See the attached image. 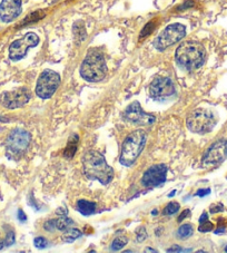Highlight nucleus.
<instances>
[{"instance_id": "1", "label": "nucleus", "mask_w": 227, "mask_h": 253, "mask_svg": "<svg viewBox=\"0 0 227 253\" xmlns=\"http://www.w3.org/2000/svg\"><path fill=\"white\" fill-rule=\"evenodd\" d=\"M83 166L85 176L97 180L103 185L109 184L114 177V171L107 164L104 155L96 151H89L84 155Z\"/></svg>"}, {"instance_id": "2", "label": "nucleus", "mask_w": 227, "mask_h": 253, "mask_svg": "<svg viewBox=\"0 0 227 253\" xmlns=\"http://www.w3.org/2000/svg\"><path fill=\"white\" fill-rule=\"evenodd\" d=\"M176 61L183 68L194 71L201 67L205 60V49L196 41H186L179 46L175 54Z\"/></svg>"}, {"instance_id": "3", "label": "nucleus", "mask_w": 227, "mask_h": 253, "mask_svg": "<svg viewBox=\"0 0 227 253\" xmlns=\"http://www.w3.org/2000/svg\"><path fill=\"white\" fill-rule=\"evenodd\" d=\"M147 141V134L143 130H137L125 138L122 146L121 163L125 166L133 165L140 156Z\"/></svg>"}, {"instance_id": "4", "label": "nucleus", "mask_w": 227, "mask_h": 253, "mask_svg": "<svg viewBox=\"0 0 227 253\" xmlns=\"http://www.w3.org/2000/svg\"><path fill=\"white\" fill-rule=\"evenodd\" d=\"M106 72V61L103 54L97 50H90L85 57L80 67V75L83 78L91 83H96V81H101L105 77Z\"/></svg>"}, {"instance_id": "5", "label": "nucleus", "mask_w": 227, "mask_h": 253, "mask_svg": "<svg viewBox=\"0 0 227 253\" xmlns=\"http://www.w3.org/2000/svg\"><path fill=\"white\" fill-rule=\"evenodd\" d=\"M187 127L197 134L209 133L217 124L216 115L206 108H197L187 116Z\"/></svg>"}, {"instance_id": "6", "label": "nucleus", "mask_w": 227, "mask_h": 253, "mask_svg": "<svg viewBox=\"0 0 227 253\" xmlns=\"http://www.w3.org/2000/svg\"><path fill=\"white\" fill-rule=\"evenodd\" d=\"M60 85V76L58 73L46 69L40 74L37 81L36 94L42 99H48L55 94Z\"/></svg>"}, {"instance_id": "7", "label": "nucleus", "mask_w": 227, "mask_h": 253, "mask_svg": "<svg viewBox=\"0 0 227 253\" xmlns=\"http://www.w3.org/2000/svg\"><path fill=\"white\" fill-rule=\"evenodd\" d=\"M186 35L185 26L182 24H173L169 25L167 28L163 30L158 37L154 40V46L158 50H165L168 47H171L176 42L182 40Z\"/></svg>"}, {"instance_id": "8", "label": "nucleus", "mask_w": 227, "mask_h": 253, "mask_svg": "<svg viewBox=\"0 0 227 253\" xmlns=\"http://www.w3.org/2000/svg\"><path fill=\"white\" fill-rule=\"evenodd\" d=\"M32 136L25 130H15L10 133L6 142L7 152L13 156H19L28 149Z\"/></svg>"}, {"instance_id": "9", "label": "nucleus", "mask_w": 227, "mask_h": 253, "mask_svg": "<svg viewBox=\"0 0 227 253\" xmlns=\"http://www.w3.org/2000/svg\"><path fill=\"white\" fill-rule=\"evenodd\" d=\"M38 42H39V37L35 33H28L20 39L15 40L9 47L10 59L15 61L20 60L26 56L27 50L37 46Z\"/></svg>"}, {"instance_id": "10", "label": "nucleus", "mask_w": 227, "mask_h": 253, "mask_svg": "<svg viewBox=\"0 0 227 253\" xmlns=\"http://www.w3.org/2000/svg\"><path fill=\"white\" fill-rule=\"evenodd\" d=\"M30 92L25 87L15 89L11 92H5L0 96V104L3 107L15 110V108L22 107L29 102Z\"/></svg>"}, {"instance_id": "11", "label": "nucleus", "mask_w": 227, "mask_h": 253, "mask_svg": "<svg viewBox=\"0 0 227 253\" xmlns=\"http://www.w3.org/2000/svg\"><path fill=\"white\" fill-rule=\"evenodd\" d=\"M149 95L156 100H164L175 94V86L167 77H158L149 85Z\"/></svg>"}, {"instance_id": "12", "label": "nucleus", "mask_w": 227, "mask_h": 253, "mask_svg": "<svg viewBox=\"0 0 227 253\" xmlns=\"http://www.w3.org/2000/svg\"><path fill=\"white\" fill-rule=\"evenodd\" d=\"M227 158V139H219L211 145L203 157L204 166H215Z\"/></svg>"}, {"instance_id": "13", "label": "nucleus", "mask_w": 227, "mask_h": 253, "mask_svg": "<svg viewBox=\"0 0 227 253\" xmlns=\"http://www.w3.org/2000/svg\"><path fill=\"white\" fill-rule=\"evenodd\" d=\"M124 116L129 122L138 124V125H152L155 123L156 117L152 114L146 113L138 102H134L126 108Z\"/></svg>"}, {"instance_id": "14", "label": "nucleus", "mask_w": 227, "mask_h": 253, "mask_svg": "<svg viewBox=\"0 0 227 253\" xmlns=\"http://www.w3.org/2000/svg\"><path fill=\"white\" fill-rule=\"evenodd\" d=\"M168 167L165 164H157L153 165L152 167L146 171L141 178L143 185L147 188H154V186H159L166 182V174Z\"/></svg>"}, {"instance_id": "15", "label": "nucleus", "mask_w": 227, "mask_h": 253, "mask_svg": "<svg viewBox=\"0 0 227 253\" xmlns=\"http://www.w3.org/2000/svg\"><path fill=\"white\" fill-rule=\"evenodd\" d=\"M21 14V0H2L0 3V21L11 22Z\"/></svg>"}, {"instance_id": "16", "label": "nucleus", "mask_w": 227, "mask_h": 253, "mask_svg": "<svg viewBox=\"0 0 227 253\" xmlns=\"http://www.w3.org/2000/svg\"><path fill=\"white\" fill-rule=\"evenodd\" d=\"M77 209L78 211L83 214V215H90L93 214L96 210V204L94 202L86 201V200H79L77 202Z\"/></svg>"}, {"instance_id": "17", "label": "nucleus", "mask_w": 227, "mask_h": 253, "mask_svg": "<svg viewBox=\"0 0 227 253\" xmlns=\"http://www.w3.org/2000/svg\"><path fill=\"white\" fill-rule=\"evenodd\" d=\"M78 136L76 134H72L71 137L69 138V142H68V146L66 147V150H65V157L67 158H71L74 156L75 153H76V149H77V144H78Z\"/></svg>"}, {"instance_id": "18", "label": "nucleus", "mask_w": 227, "mask_h": 253, "mask_svg": "<svg viewBox=\"0 0 227 253\" xmlns=\"http://www.w3.org/2000/svg\"><path fill=\"white\" fill-rule=\"evenodd\" d=\"M194 229L192 227V224H183L182 227L178 229L177 231V236L182 237V239H186V237H190L193 235Z\"/></svg>"}, {"instance_id": "19", "label": "nucleus", "mask_w": 227, "mask_h": 253, "mask_svg": "<svg viewBox=\"0 0 227 253\" xmlns=\"http://www.w3.org/2000/svg\"><path fill=\"white\" fill-rule=\"evenodd\" d=\"M79 236H82V232L78 231L77 229H67L66 232L64 233V240L66 241V242H72V241H75L76 239H78Z\"/></svg>"}, {"instance_id": "20", "label": "nucleus", "mask_w": 227, "mask_h": 253, "mask_svg": "<svg viewBox=\"0 0 227 253\" xmlns=\"http://www.w3.org/2000/svg\"><path fill=\"white\" fill-rule=\"evenodd\" d=\"M70 225H72V221L65 216H61L60 219L56 220V229H58L59 231H66Z\"/></svg>"}, {"instance_id": "21", "label": "nucleus", "mask_w": 227, "mask_h": 253, "mask_svg": "<svg viewBox=\"0 0 227 253\" xmlns=\"http://www.w3.org/2000/svg\"><path fill=\"white\" fill-rule=\"evenodd\" d=\"M128 243V239L127 237H117L111 243V250L113 251H119L121 249H122L125 245Z\"/></svg>"}, {"instance_id": "22", "label": "nucleus", "mask_w": 227, "mask_h": 253, "mask_svg": "<svg viewBox=\"0 0 227 253\" xmlns=\"http://www.w3.org/2000/svg\"><path fill=\"white\" fill-rule=\"evenodd\" d=\"M178 210H179V204L177 203V202H171V203L165 208L164 214H166V215H173V214H175Z\"/></svg>"}, {"instance_id": "23", "label": "nucleus", "mask_w": 227, "mask_h": 253, "mask_svg": "<svg viewBox=\"0 0 227 253\" xmlns=\"http://www.w3.org/2000/svg\"><path fill=\"white\" fill-rule=\"evenodd\" d=\"M198 230L201 232H210V231H211V230H214V224L211 223V222H210L209 220H206L204 222H201V225H199Z\"/></svg>"}, {"instance_id": "24", "label": "nucleus", "mask_w": 227, "mask_h": 253, "mask_svg": "<svg viewBox=\"0 0 227 253\" xmlns=\"http://www.w3.org/2000/svg\"><path fill=\"white\" fill-rule=\"evenodd\" d=\"M34 244L37 249H45L48 245V241L46 240L45 237L38 236V237H36V239H35Z\"/></svg>"}, {"instance_id": "25", "label": "nucleus", "mask_w": 227, "mask_h": 253, "mask_svg": "<svg viewBox=\"0 0 227 253\" xmlns=\"http://www.w3.org/2000/svg\"><path fill=\"white\" fill-rule=\"evenodd\" d=\"M154 28H155V25H154V22H149V24H147L145 26V28L143 29V32H141V35H140V38H145L147 35L151 34Z\"/></svg>"}, {"instance_id": "26", "label": "nucleus", "mask_w": 227, "mask_h": 253, "mask_svg": "<svg viewBox=\"0 0 227 253\" xmlns=\"http://www.w3.org/2000/svg\"><path fill=\"white\" fill-rule=\"evenodd\" d=\"M146 237H147V232H146L145 228H140L137 230V241L138 242H143V241L146 240Z\"/></svg>"}, {"instance_id": "27", "label": "nucleus", "mask_w": 227, "mask_h": 253, "mask_svg": "<svg viewBox=\"0 0 227 253\" xmlns=\"http://www.w3.org/2000/svg\"><path fill=\"white\" fill-rule=\"evenodd\" d=\"M15 243V233L13 231L8 232V234L6 236V240H5V245L7 247H10V245H13Z\"/></svg>"}, {"instance_id": "28", "label": "nucleus", "mask_w": 227, "mask_h": 253, "mask_svg": "<svg viewBox=\"0 0 227 253\" xmlns=\"http://www.w3.org/2000/svg\"><path fill=\"white\" fill-rule=\"evenodd\" d=\"M210 213H218V212H222L223 210H224V206L221 203H216V204H213L210 206Z\"/></svg>"}, {"instance_id": "29", "label": "nucleus", "mask_w": 227, "mask_h": 253, "mask_svg": "<svg viewBox=\"0 0 227 253\" xmlns=\"http://www.w3.org/2000/svg\"><path fill=\"white\" fill-rule=\"evenodd\" d=\"M45 229L47 231H53V229H56V220H49L46 222Z\"/></svg>"}, {"instance_id": "30", "label": "nucleus", "mask_w": 227, "mask_h": 253, "mask_svg": "<svg viewBox=\"0 0 227 253\" xmlns=\"http://www.w3.org/2000/svg\"><path fill=\"white\" fill-rule=\"evenodd\" d=\"M210 189H204V190H198L197 193H196V195L203 197V196H205V195H207V194H210Z\"/></svg>"}, {"instance_id": "31", "label": "nucleus", "mask_w": 227, "mask_h": 253, "mask_svg": "<svg viewBox=\"0 0 227 253\" xmlns=\"http://www.w3.org/2000/svg\"><path fill=\"white\" fill-rule=\"evenodd\" d=\"M166 251L167 252H184V251H190V250H183V249H180V247H178V245H174V247L167 249Z\"/></svg>"}, {"instance_id": "32", "label": "nucleus", "mask_w": 227, "mask_h": 253, "mask_svg": "<svg viewBox=\"0 0 227 253\" xmlns=\"http://www.w3.org/2000/svg\"><path fill=\"white\" fill-rule=\"evenodd\" d=\"M18 219H19V221H21V222H25L27 220L26 214L22 212V210H19V211H18Z\"/></svg>"}, {"instance_id": "33", "label": "nucleus", "mask_w": 227, "mask_h": 253, "mask_svg": "<svg viewBox=\"0 0 227 253\" xmlns=\"http://www.w3.org/2000/svg\"><path fill=\"white\" fill-rule=\"evenodd\" d=\"M188 214H190V210H186V211H184V212L182 213V215H180V216L178 217V222H182L184 217H187V216H188Z\"/></svg>"}, {"instance_id": "34", "label": "nucleus", "mask_w": 227, "mask_h": 253, "mask_svg": "<svg viewBox=\"0 0 227 253\" xmlns=\"http://www.w3.org/2000/svg\"><path fill=\"white\" fill-rule=\"evenodd\" d=\"M206 220H209V215H207L206 212H204V213L202 214V216L199 217V223H201V222L206 221Z\"/></svg>"}, {"instance_id": "35", "label": "nucleus", "mask_w": 227, "mask_h": 253, "mask_svg": "<svg viewBox=\"0 0 227 253\" xmlns=\"http://www.w3.org/2000/svg\"><path fill=\"white\" fill-rule=\"evenodd\" d=\"M3 247H5V242H2V241L0 240V250H1Z\"/></svg>"}, {"instance_id": "36", "label": "nucleus", "mask_w": 227, "mask_h": 253, "mask_svg": "<svg viewBox=\"0 0 227 253\" xmlns=\"http://www.w3.org/2000/svg\"><path fill=\"white\" fill-rule=\"evenodd\" d=\"M145 252H157L156 250H153V249H146V250H145Z\"/></svg>"}, {"instance_id": "37", "label": "nucleus", "mask_w": 227, "mask_h": 253, "mask_svg": "<svg viewBox=\"0 0 227 253\" xmlns=\"http://www.w3.org/2000/svg\"><path fill=\"white\" fill-rule=\"evenodd\" d=\"M175 193H176V191H173V192H172V193H171V194H169V195H168V196H169V197H172V196H174V195H175Z\"/></svg>"}, {"instance_id": "38", "label": "nucleus", "mask_w": 227, "mask_h": 253, "mask_svg": "<svg viewBox=\"0 0 227 253\" xmlns=\"http://www.w3.org/2000/svg\"><path fill=\"white\" fill-rule=\"evenodd\" d=\"M156 214H157V211H156V210H154V211H153V215H156Z\"/></svg>"}, {"instance_id": "39", "label": "nucleus", "mask_w": 227, "mask_h": 253, "mask_svg": "<svg viewBox=\"0 0 227 253\" xmlns=\"http://www.w3.org/2000/svg\"><path fill=\"white\" fill-rule=\"evenodd\" d=\"M225 252H227V247L225 248Z\"/></svg>"}]
</instances>
